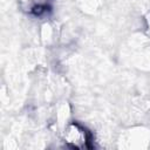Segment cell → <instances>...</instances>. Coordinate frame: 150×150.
Here are the masks:
<instances>
[{
	"instance_id": "7a4b0ae2",
	"label": "cell",
	"mask_w": 150,
	"mask_h": 150,
	"mask_svg": "<svg viewBox=\"0 0 150 150\" xmlns=\"http://www.w3.org/2000/svg\"><path fill=\"white\" fill-rule=\"evenodd\" d=\"M144 26H145V30L146 33L150 35V11L145 14L144 16Z\"/></svg>"
},
{
	"instance_id": "6da1fadb",
	"label": "cell",
	"mask_w": 150,
	"mask_h": 150,
	"mask_svg": "<svg viewBox=\"0 0 150 150\" xmlns=\"http://www.w3.org/2000/svg\"><path fill=\"white\" fill-rule=\"evenodd\" d=\"M62 139L66 145L73 149L83 150L91 146L89 131L77 122H70L66 125L62 132Z\"/></svg>"
}]
</instances>
